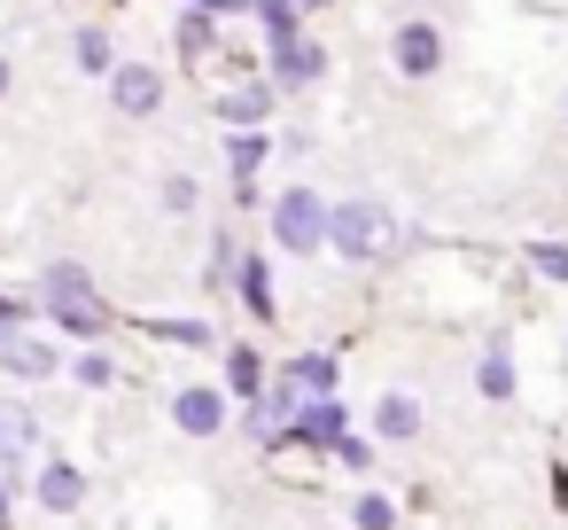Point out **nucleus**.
<instances>
[{"label": "nucleus", "mask_w": 568, "mask_h": 530, "mask_svg": "<svg viewBox=\"0 0 568 530\" xmlns=\"http://www.w3.org/2000/svg\"><path fill=\"white\" fill-rule=\"evenodd\" d=\"M327 242H335V258H351V266H374V258H389V242H397V219H389L382 203L351 196V203H335V211H327Z\"/></svg>", "instance_id": "1"}, {"label": "nucleus", "mask_w": 568, "mask_h": 530, "mask_svg": "<svg viewBox=\"0 0 568 530\" xmlns=\"http://www.w3.org/2000/svg\"><path fill=\"white\" fill-rule=\"evenodd\" d=\"M273 242H281L288 258H312V250L327 242V203H320L312 188H288V196H273Z\"/></svg>", "instance_id": "2"}, {"label": "nucleus", "mask_w": 568, "mask_h": 530, "mask_svg": "<svg viewBox=\"0 0 568 530\" xmlns=\"http://www.w3.org/2000/svg\"><path fill=\"white\" fill-rule=\"evenodd\" d=\"M110 102L125 118H156L164 110V71L156 63H110Z\"/></svg>", "instance_id": "3"}, {"label": "nucleus", "mask_w": 568, "mask_h": 530, "mask_svg": "<svg viewBox=\"0 0 568 530\" xmlns=\"http://www.w3.org/2000/svg\"><path fill=\"white\" fill-rule=\"evenodd\" d=\"M389 56H397L405 79H436V71H444V32H436V24H397Z\"/></svg>", "instance_id": "4"}, {"label": "nucleus", "mask_w": 568, "mask_h": 530, "mask_svg": "<svg viewBox=\"0 0 568 530\" xmlns=\"http://www.w3.org/2000/svg\"><path fill=\"white\" fill-rule=\"evenodd\" d=\"M55 367H63V351H55V343H40V336L0 343V374H17V382H48Z\"/></svg>", "instance_id": "5"}, {"label": "nucleus", "mask_w": 568, "mask_h": 530, "mask_svg": "<svg viewBox=\"0 0 568 530\" xmlns=\"http://www.w3.org/2000/svg\"><path fill=\"white\" fill-rule=\"evenodd\" d=\"M32 444H40V413L0 398V468H24V460H32Z\"/></svg>", "instance_id": "6"}, {"label": "nucleus", "mask_w": 568, "mask_h": 530, "mask_svg": "<svg viewBox=\"0 0 568 530\" xmlns=\"http://www.w3.org/2000/svg\"><path fill=\"white\" fill-rule=\"evenodd\" d=\"M172 421H180L187 437H219V429H226V398H219V390H180V398H172Z\"/></svg>", "instance_id": "7"}, {"label": "nucleus", "mask_w": 568, "mask_h": 530, "mask_svg": "<svg viewBox=\"0 0 568 530\" xmlns=\"http://www.w3.org/2000/svg\"><path fill=\"white\" fill-rule=\"evenodd\" d=\"M32 491H40V507H48V514H79V499H87V476H79L71 460H48Z\"/></svg>", "instance_id": "8"}, {"label": "nucleus", "mask_w": 568, "mask_h": 530, "mask_svg": "<svg viewBox=\"0 0 568 530\" xmlns=\"http://www.w3.org/2000/svg\"><path fill=\"white\" fill-rule=\"evenodd\" d=\"M48 312H55V328H71V336H102V328H110V304H102L94 289H79V297H48Z\"/></svg>", "instance_id": "9"}, {"label": "nucleus", "mask_w": 568, "mask_h": 530, "mask_svg": "<svg viewBox=\"0 0 568 530\" xmlns=\"http://www.w3.org/2000/svg\"><path fill=\"white\" fill-rule=\"evenodd\" d=\"M374 429H382L389 444H405V437H420V398H413V390H389V398L374 406Z\"/></svg>", "instance_id": "10"}, {"label": "nucleus", "mask_w": 568, "mask_h": 530, "mask_svg": "<svg viewBox=\"0 0 568 530\" xmlns=\"http://www.w3.org/2000/svg\"><path fill=\"white\" fill-rule=\"evenodd\" d=\"M219 118H226L234 133H250V126H265V118H273V87H234V94L219 102Z\"/></svg>", "instance_id": "11"}, {"label": "nucleus", "mask_w": 568, "mask_h": 530, "mask_svg": "<svg viewBox=\"0 0 568 530\" xmlns=\"http://www.w3.org/2000/svg\"><path fill=\"white\" fill-rule=\"evenodd\" d=\"M281 382H288L296 398H335V359H320V351H312V359H296Z\"/></svg>", "instance_id": "12"}, {"label": "nucleus", "mask_w": 568, "mask_h": 530, "mask_svg": "<svg viewBox=\"0 0 568 530\" xmlns=\"http://www.w3.org/2000/svg\"><path fill=\"white\" fill-rule=\"evenodd\" d=\"M327 71V56L320 48H304V40H281V87H312Z\"/></svg>", "instance_id": "13"}, {"label": "nucleus", "mask_w": 568, "mask_h": 530, "mask_svg": "<svg viewBox=\"0 0 568 530\" xmlns=\"http://www.w3.org/2000/svg\"><path fill=\"white\" fill-rule=\"evenodd\" d=\"M304 437H312V444H335V437H343V406H335V398H304Z\"/></svg>", "instance_id": "14"}, {"label": "nucleus", "mask_w": 568, "mask_h": 530, "mask_svg": "<svg viewBox=\"0 0 568 530\" xmlns=\"http://www.w3.org/2000/svg\"><path fill=\"white\" fill-rule=\"evenodd\" d=\"M226 164H234V180H250V172L265 164V133H257V126H250V133H234V141H226Z\"/></svg>", "instance_id": "15"}, {"label": "nucleus", "mask_w": 568, "mask_h": 530, "mask_svg": "<svg viewBox=\"0 0 568 530\" xmlns=\"http://www.w3.org/2000/svg\"><path fill=\"white\" fill-rule=\"evenodd\" d=\"M242 304H250L257 320L273 312V289H265V258H242Z\"/></svg>", "instance_id": "16"}, {"label": "nucleus", "mask_w": 568, "mask_h": 530, "mask_svg": "<svg viewBox=\"0 0 568 530\" xmlns=\"http://www.w3.org/2000/svg\"><path fill=\"white\" fill-rule=\"evenodd\" d=\"M475 382H483V398H506V390H514V359H506V351H483Z\"/></svg>", "instance_id": "17"}, {"label": "nucleus", "mask_w": 568, "mask_h": 530, "mask_svg": "<svg viewBox=\"0 0 568 530\" xmlns=\"http://www.w3.org/2000/svg\"><path fill=\"white\" fill-rule=\"evenodd\" d=\"M110 63H118L110 56V32H79V71H102L110 79Z\"/></svg>", "instance_id": "18"}, {"label": "nucleus", "mask_w": 568, "mask_h": 530, "mask_svg": "<svg viewBox=\"0 0 568 530\" xmlns=\"http://www.w3.org/2000/svg\"><path fill=\"white\" fill-rule=\"evenodd\" d=\"M351 522H358V530H397V507H389V499H374V491H366V499H358V507H351Z\"/></svg>", "instance_id": "19"}, {"label": "nucleus", "mask_w": 568, "mask_h": 530, "mask_svg": "<svg viewBox=\"0 0 568 530\" xmlns=\"http://www.w3.org/2000/svg\"><path fill=\"white\" fill-rule=\"evenodd\" d=\"M257 17H265L273 48H281V40H296V9H288V0H257Z\"/></svg>", "instance_id": "20"}, {"label": "nucleus", "mask_w": 568, "mask_h": 530, "mask_svg": "<svg viewBox=\"0 0 568 530\" xmlns=\"http://www.w3.org/2000/svg\"><path fill=\"white\" fill-rule=\"evenodd\" d=\"M529 266L552 273V281H568V250H560V242H529Z\"/></svg>", "instance_id": "21"}, {"label": "nucleus", "mask_w": 568, "mask_h": 530, "mask_svg": "<svg viewBox=\"0 0 568 530\" xmlns=\"http://www.w3.org/2000/svg\"><path fill=\"white\" fill-rule=\"evenodd\" d=\"M226 382L234 390H257V351H226Z\"/></svg>", "instance_id": "22"}, {"label": "nucleus", "mask_w": 568, "mask_h": 530, "mask_svg": "<svg viewBox=\"0 0 568 530\" xmlns=\"http://www.w3.org/2000/svg\"><path fill=\"white\" fill-rule=\"evenodd\" d=\"M71 374H79V382H87V390H102V382H110V374H118V367H110V359H102V351H87V359H79V367H71Z\"/></svg>", "instance_id": "23"}, {"label": "nucleus", "mask_w": 568, "mask_h": 530, "mask_svg": "<svg viewBox=\"0 0 568 530\" xmlns=\"http://www.w3.org/2000/svg\"><path fill=\"white\" fill-rule=\"evenodd\" d=\"M180 48H187V56H203V48H211V24H203V9L180 24Z\"/></svg>", "instance_id": "24"}, {"label": "nucleus", "mask_w": 568, "mask_h": 530, "mask_svg": "<svg viewBox=\"0 0 568 530\" xmlns=\"http://www.w3.org/2000/svg\"><path fill=\"white\" fill-rule=\"evenodd\" d=\"M17 336H24V312H17V304H0V343H17Z\"/></svg>", "instance_id": "25"}, {"label": "nucleus", "mask_w": 568, "mask_h": 530, "mask_svg": "<svg viewBox=\"0 0 568 530\" xmlns=\"http://www.w3.org/2000/svg\"><path fill=\"white\" fill-rule=\"evenodd\" d=\"M195 9H211V17H219V9H242V0H195Z\"/></svg>", "instance_id": "26"}, {"label": "nucleus", "mask_w": 568, "mask_h": 530, "mask_svg": "<svg viewBox=\"0 0 568 530\" xmlns=\"http://www.w3.org/2000/svg\"><path fill=\"white\" fill-rule=\"evenodd\" d=\"M0 94H9V63H0Z\"/></svg>", "instance_id": "27"}, {"label": "nucleus", "mask_w": 568, "mask_h": 530, "mask_svg": "<svg viewBox=\"0 0 568 530\" xmlns=\"http://www.w3.org/2000/svg\"><path fill=\"white\" fill-rule=\"evenodd\" d=\"M288 9H312V0H288Z\"/></svg>", "instance_id": "28"}]
</instances>
